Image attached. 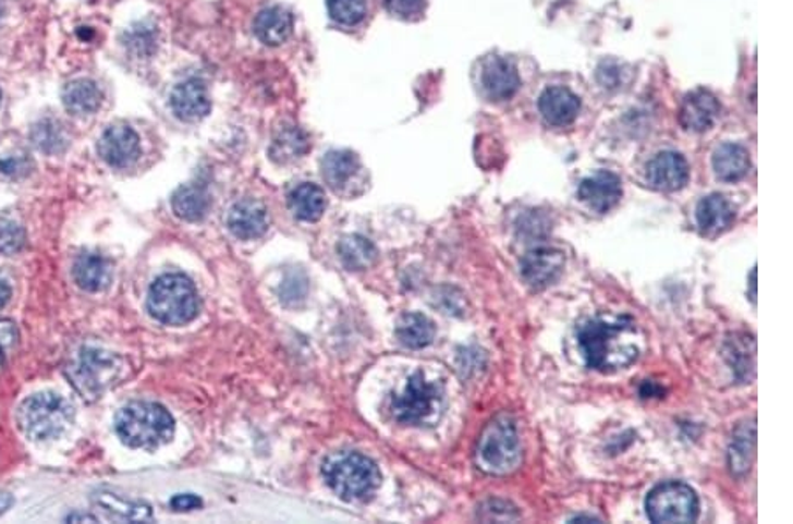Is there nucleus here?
I'll return each mask as SVG.
<instances>
[{"mask_svg": "<svg viewBox=\"0 0 793 524\" xmlns=\"http://www.w3.org/2000/svg\"><path fill=\"white\" fill-rule=\"evenodd\" d=\"M0 172L10 176L25 175L28 172V161L25 158H5L0 161Z\"/></svg>", "mask_w": 793, "mask_h": 524, "instance_id": "obj_39", "label": "nucleus"}, {"mask_svg": "<svg viewBox=\"0 0 793 524\" xmlns=\"http://www.w3.org/2000/svg\"><path fill=\"white\" fill-rule=\"evenodd\" d=\"M321 176L333 193L355 196L364 191L365 168L351 150H330L321 159Z\"/></svg>", "mask_w": 793, "mask_h": 524, "instance_id": "obj_10", "label": "nucleus"}, {"mask_svg": "<svg viewBox=\"0 0 793 524\" xmlns=\"http://www.w3.org/2000/svg\"><path fill=\"white\" fill-rule=\"evenodd\" d=\"M30 139H33L34 147L37 150L50 154V156L64 153L65 145H68V138H65L62 125L59 122L51 121V119L37 122L33 131H30Z\"/></svg>", "mask_w": 793, "mask_h": 524, "instance_id": "obj_33", "label": "nucleus"}, {"mask_svg": "<svg viewBox=\"0 0 793 524\" xmlns=\"http://www.w3.org/2000/svg\"><path fill=\"white\" fill-rule=\"evenodd\" d=\"M13 503V498L10 495H0V514Z\"/></svg>", "mask_w": 793, "mask_h": 524, "instance_id": "obj_44", "label": "nucleus"}, {"mask_svg": "<svg viewBox=\"0 0 793 524\" xmlns=\"http://www.w3.org/2000/svg\"><path fill=\"white\" fill-rule=\"evenodd\" d=\"M749 154L743 145L723 144L716 149L712 156V168L720 181L737 182L749 172Z\"/></svg>", "mask_w": 793, "mask_h": 524, "instance_id": "obj_27", "label": "nucleus"}, {"mask_svg": "<svg viewBox=\"0 0 793 524\" xmlns=\"http://www.w3.org/2000/svg\"><path fill=\"white\" fill-rule=\"evenodd\" d=\"M563 251L553 247H536L522 258V278L535 290H544L556 283L564 270Z\"/></svg>", "mask_w": 793, "mask_h": 524, "instance_id": "obj_14", "label": "nucleus"}, {"mask_svg": "<svg viewBox=\"0 0 793 524\" xmlns=\"http://www.w3.org/2000/svg\"><path fill=\"white\" fill-rule=\"evenodd\" d=\"M68 521H73V523H76V521H96V517L88 514H71Z\"/></svg>", "mask_w": 793, "mask_h": 524, "instance_id": "obj_45", "label": "nucleus"}, {"mask_svg": "<svg viewBox=\"0 0 793 524\" xmlns=\"http://www.w3.org/2000/svg\"><path fill=\"white\" fill-rule=\"evenodd\" d=\"M646 175L652 190L675 193L686 186L690 167L681 154L667 150L650 159Z\"/></svg>", "mask_w": 793, "mask_h": 524, "instance_id": "obj_15", "label": "nucleus"}, {"mask_svg": "<svg viewBox=\"0 0 793 524\" xmlns=\"http://www.w3.org/2000/svg\"><path fill=\"white\" fill-rule=\"evenodd\" d=\"M73 276L85 292H101L110 283V265L101 255L84 253L74 261Z\"/></svg>", "mask_w": 793, "mask_h": 524, "instance_id": "obj_26", "label": "nucleus"}, {"mask_svg": "<svg viewBox=\"0 0 793 524\" xmlns=\"http://www.w3.org/2000/svg\"><path fill=\"white\" fill-rule=\"evenodd\" d=\"M721 107L718 99L707 90H695L684 98L679 110V122L684 130L704 133L720 119Z\"/></svg>", "mask_w": 793, "mask_h": 524, "instance_id": "obj_18", "label": "nucleus"}, {"mask_svg": "<svg viewBox=\"0 0 793 524\" xmlns=\"http://www.w3.org/2000/svg\"><path fill=\"white\" fill-rule=\"evenodd\" d=\"M572 523H600V520H596V517H586V515H577V517H573Z\"/></svg>", "mask_w": 793, "mask_h": 524, "instance_id": "obj_46", "label": "nucleus"}, {"mask_svg": "<svg viewBox=\"0 0 793 524\" xmlns=\"http://www.w3.org/2000/svg\"><path fill=\"white\" fill-rule=\"evenodd\" d=\"M170 505L173 511L190 512L202 507V500L194 495H176L175 498H171Z\"/></svg>", "mask_w": 793, "mask_h": 524, "instance_id": "obj_40", "label": "nucleus"}, {"mask_svg": "<svg viewBox=\"0 0 793 524\" xmlns=\"http://www.w3.org/2000/svg\"><path fill=\"white\" fill-rule=\"evenodd\" d=\"M97 507L107 514L108 520L127 521V523H144L152 521V512L144 503L125 501L110 492H97L94 497Z\"/></svg>", "mask_w": 793, "mask_h": 524, "instance_id": "obj_29", "label": "nucleus"}, {"mask_svg": "<svg viewBox=\"0 0 793 524\" xmlns=\"http://www.w3.org/2000/svg\"><path fill=\"white\" fill-rule=\"evenodd\" d=\"M587 366L600 373H613L635 363L640 353V332L632 316H596L578 330Z\"/></svg>", "mask_w": 793, "mask_h": 524, "instance_id": "obj_1", "label": "nucleus"}, {"mask_svg": "<svg viewBox=\"0 0 793 524\" xmlns=\"http://www.w3.org/2000/svg\"><path fill=\"white\" fill-rule=\"evenodd\" d=\"M171 209L184 221H202L210 209V195L202 184H185L171 196Z\"/></svg>", "mask_w": 793, "mask_h": 524, "instance_id": "obj_25", "label": "nucleus"}, {"mask_svg": "<svg viewBox=\"0 0 793 524\" xmlns=\"http://www.w3.org/2000/svg\"><path fill=\"white\" fill-rule=\"evenodd\" d=\"M288 205L295 218L314 223L324 216L325 209H327V198H325V191L318 184L304 182V184H298L295 190H291L288 195Z\"/></svg>", "mask_w": 793, "mask_h": 524, "instance_id": "obj_23", "label": "nucleus"}, {"mask_svg": "<svg viewBox=\"0 0 793 524\" xmlns=\"http://www.w3.org/2000/svg\"><path fill=\"white\" fill-rule=\"evenodd\" d=\"M270 218L264 202L256 198H242L231 207L228 214V228L235 237L242 241L258 239L267 232Z\"/></svg>", "mask_w": 793, "mask_h": 524, "instance_id": "obj_17", "label": "nucleus"}, {"mask_svg": "<svg viewBox=\"0 0 793 524\" xmlns=\"http://www.w3.org/2000/svg\"><path fill=\"white\" fill-rule=\"evenodd\" d=\"M19 343V329L10 320H0V369L4 367L5 358L16 349Z\"/></svg>", "mask_w": 793, "mask_h": 524, "instance_id": "obj_38", "label": "nucleus"}, {"mask_svg": "<svg viewBox=\"0 0 793 524\" xmlns=\"http://www.w3.org/2000/svg\"><path fill=\"white\" fill-rule=\"evenodd\" d=\"M328 487L342 500H365L378 491L381 474L373 460L358 452H337L324 463Z\"/></svg>", "mask_w": 793, "mask_h": 524, "instance_id": "obj_3", "label": "nucleus"}, {"mask_svg": "<svg viewBox=\"0 0 793 524\" xmlns=\"http://www.w3.org/2000/svg\"><path fill=\"white\" fill-rule=\"evenodd\" d=\"M396 339L402 346L420 350L429 346L434 339V325L420 313H407L402 316L395 329Z\"/></svg>", "mask_w": 793, "mask_h": 524, "instance_id": "obj_28", "label": "nucleus"}, {"mask_svg": "<svg viewBox=\"0 0 793 524\" xmlns=\"http://www.w3.org/2000/svg\"><path fill=\"white\" fill-rule=\"evenodd\" d=\"M755 352L757 349H755V341L752 338L741 336V338L730 339L727 357L730 358V364L739 380H752L755 375Z\"/></svg>", "mask_w": 793, "mask_h": 524, "instance_id": "obj_32", "label": "nucleus"}, {"mask_svg": "<svg viewBox=\"0 0 793 524\" xmlns=\"http://www.w3.org/2000/svg\"><path fill=\"white\" fill-rule=\"evenodd\" d=\"M443 401V383L432 380L424 371H415L407 378L404 389L393 395L390 410L396 423L424 426L439 418Z\"/></svg>", "mask_w": 793, "mask_h": 524, "instance_id": "obj_5", "label": "nucleus"}, {"mask_svg": "<svg viewBox=\"0 0 793 524\" xmlns=\"http://www.w3.org/2000/svg\"><path fill=\"white\" fill-rule=\"evenodd\" d=\"M115 431L125 446L150 450L167 446L175 432V423L161 404L136 401L117 413Z\"/></svg>", "mask_w": 793, "mask_h": 524, "instance_id": "obj_2", "label": "nucleus"}, {"mask_svg": "<svg viewBox=\"0 0 793 524\" xmlns=\"http://www.w3.org/2000/svg\"><path fill=\"white\" fill-rule=\"evenodd\" d=\"M385 8L395 19L413 22L424 14L427 0H385Z\"/></svg>", "mask_w": 793, "mask_h": 524, "instance_id": "obj_37", "label": "nucleus"}, {"mask_svg": "<svg viewBox=\"0 0 793 524\" xmlns=\"http://www.w3.org/2000/svg\"><path fill=\"white\" fill-rule=\"evenodd\" d=\"M735 209L724 196L709 195L697 207V223L707 237H718L732 227Z\"/></svg>", "mask_w": 793, "mask_h": 524, "instance_id": "obj_21", "label": "nucleus"}, {"mask_svg": "<svg viewBox=\"0 0 793 524\" xmlns=\"http://www.w3.org/2000/svg\"><path fill=\"white\" fill-rule=\"evenodd\" d=\"M598 80H600V84L603 87H619V84H621V71H619V68H612L609 64H607V68L601 65L600 70H598Z\"/></svg>", "mask_w": 793, "mask_h": 524, "instance_id": "obj_41", "label": "nucleus"}, {"mask_svg": "<svg viewBox=\"0 0 793 524\" xmlns=\"http://www.w3.org/2000/svg\"><path fill=\"white\" fill-rule=\"evenodd\" d=\"M11 298V287L2 276H0V309L10 302Z\"/></svg>", "mask_w": 793, "mask_h": 524, "instance_id": "obj_42", "label": "nucleus"}, {"mask_svg": "<svg viewBox=\"0 0 793 524\" xmlns=\"http://www.w3.org/2000/svg\"><path fill=\"white\" fill-rule=\"evenodd\" d=\"M62 102L73 115H90L101 107V88L93 80H74L62 90Z\"/></svg>", "mask_w": 793, "mask_h": 524, "instance_id": "obj_24", "label": "nucleus"}, {"mask_svg": "<svg viewBox=\"0 0 793 524\" xmlns=\"http://www.w3.org/2000/svg\"><path fill=\"white\" fill-rule=\"evenodd\" d=\"M538 110L547 124L564 127L577 119L581 112V99L566 87L545 88L538 99Z\"/></svg>", "mask_w": 793, "mask_h": 524, "instance_id": "obj_20", "label": "nucleus"}, {"mask_svg": "<svg viewBox=\"0 0 793 524\" xmlns=\"http://www.w3.org/2000/svg\"><path fill=\"white\" fill-rule=\"evenodd\" d=\"M147 306L157 321L184 325L198 315V293L185 276H161L148 290Z\"/></svg>", "mask_w": 793, "mask_h": 524, "instance_id": "obj_6", "label": "nucleus"}, {"mask_svg": "<svg viewBox=\"0 0 793 524\" xmlns=\"http://www.w3.org/2000/svg\"><path fill=\"white\" fill-rule=\"evenodd\" d=\"M19 426L34 441L61 438L73 424L74 410L70 401L56 392L30 395L19 409Z\"/></svg>", "mask_w": 793, "mask_h": 524, "instance_id": "obj_4", "label": "nucleus"}, {"mask_svg": "<svg viewBox=\"0 0 793 524\" xmlns=\"http://www.w3.org/2000/svg\"><path fill=\"white\" fill-rule=\"evenodd\" d=\"M646 509L649 520L656 524L695 523L698 498L687 484L664 483L649 492Z\"/></svg>", "mask_w": 793, "mask_h": 524, "instance_id": "obj_9", "label": "nucleus"}, {"mask_svg": "<svg viewBox=\"0 0 793 524\" xmlns=\"http://www.w3.org/2000/svg\"><path fill=\"white\" fill-rule=\"evenodd\" d=\"M0 99H2V94H0Z\"/></svg>", "mask_w": 793, "mask_h": 524, "instance_id": "obj_48", "label": "nucleus"}, {"mask_svg": "<svg viewBox=\"0 0 793 524\" xmlns=\"http://www.w3.org/2000/svg\"><path fill=\"white\" fill-rule=\"evenodd\" d=\"M337 253H339L342 264L346 265L350 270L367 269L374 264L376 255H378L373 242L361 237V235H350V237L342 239L339 246H337Z\"/></svg>", "mask_w": 793, "mask_h": 524, "instance_id": "obj_30", "label": "nucleus"}, {"mask_svg": "<svg viewBox=\"0 0 793 524\" xmlns=\"http://www.w3.org/2000/svg\"><path fill=\"white\" fill-rule=\"evenodd\" d=\"M125 48L138 59H148L157 50V31L154 25L139 24L125 34Z\"/></svg>", "mask_w": 793, "mask_h": 524, "instance_id": "obj_35", "label": "nucleus"}, {"mask_svg": "<svg viewBox=\"0 0 793 524\" xmlns=\"http://www.w3.org/2000/svg\"><path fill=\"white\" fill-rule=\"evenodd\" d=\"M310 142L305 131L295 124H284L276 131L270 145V158L279 164H290L309 153Z\"/></svg>", "mask_w": 793, "mask_h": 524, "instance_id": "obj_22", "label": "nucleus"}, {"mask_svg": "<svg viewBox=\"0 0 793 524\" xmlns=\"http://www.w3.org/2000/svg\"><path fill=\"white\" fill-rule=\"evenodd\" d=\"M481 468L489 474L504 475L517 470L522 461L521 438L517 426L508 415L493 418L485 427L478 446Z\"/></svg>", "mask_w": 793, "mask_h": 524, "instance_id": "obj_7", "label": "nucleus"}, {"mask_svg": "<svg viewBox=\"0 0 793 524\" xmlns=\"http://www.w3.org/2000/svg\"><path fill=\"white\" fill-rule=\"evenodd\" d=\"M578 198L595 212H609L623 198L621 179L607 170L596 172L595 175L587 176L581 182Z\"/></svg>", "mask_w": 793, "mask_h": 524, "instance_id": "obj_16", "label": "nucleus"}, {"mask_svg": "<svg viewBox=\"0 0 793 524\" xmlns=\"http://www.w3.org/2000/svg\"><path fill=\"white\" fill-rule=\"evenodd\" d=\"M295 28V19L290 11L281 5H270L256 14L253 22V33L259 42L267 47H281L291 38Z\"/></svg>", "mask_w": 793, "mask_h": 524, "instance_id": "obj_19", "label": "nucleus"}, {"mask_svg": "<svg viewBox=\"0 0 793 524\" xmlns=\"http://www.w3.org/2000/svg\"><path fill=\"white\" fill-rule=\"evenodd\" d=\"M2 11H4V8H2V2H0V16H2Z\"/></svg>", "mask_w": 793, "mask_h": 524, "instance_id": "obj_47", "label": "nucleus"}, {"mask_svg": "<svg viewBox=\"0 0 793 524\" xmlns=\"http://www.w3.org/2000/svg\"><path fill=\"white\" fill-rule=\"evenodd\" d=\"M97 153L108 167L125 170L142 156V138L133 125L125 122L111 124L97 142Z\"/></svg>", "mask_w": 793, "mask_h": 524, "instance_id": "obj_11", "label": "nucleus"}, {"mask_svg": "<svg viewBox=\"0 0 793 524\" xmlns=\"http://www.w3.org/2000/svg\"><path fill=\"white\" fill-rule=\"evenodd\" d=\"M749 287H752L749 297H752L753 304H755L757 302V267L752 270V276H749Z\"/></svg>", "mask_w": 793, "mask_h": 524, "instance_id": "obj_43", "label": "nucleus"}, {"mask_svg": "<svg viewBox=\"0 0 793 524\" xmlns=\"http://www.w3.org/2000/svg\"><path fill=\"white\" fill-rule=\"evenodd\" d=\"M121 375V358L102 350L84 349L70 366V380L84 398H97Z\"/></svg>", "mask_w": 793, "mask_h": 524, "instance_id": "obj_8", "label": "nucleus"}, {"mask_svg": "<svg viewBox=\"0 0 793 524\" xmlns=\"http://www.w3.org/2000/svg\"><path fill=\"white\" fill-rule=\"evenodd\" d=\"M330 19L341 27H356L367 16V0H327Z\"/></svg>", "mask_w": 793, "mask_h": 524, "instance_id": "obj_34", "label": "nucleus"}, {"mask_svg": "<svg viewBox=\"0 0 793 524\" xmlns=\"http://www.w3.org/2000/svg\"><path fill=\"white\" fill-rule=\"evenodd\" d=\"M755 446H757V427L755 423L743 426L735 432L732 447H730V468L733 474H746L753 460H755Z\"/></svg>", "mask_w": 793, "mask_h": 524, "instance_id": "obj_31", "label": "nucleus"}, {"mask_svg": "<svg viewBox=\"0 0 793 524\" xmlns=\"http://www.w3.org/2000/svg\"><path fill=\"white\" fill-rule=\"evenodd\" d=\"M170 108L176 119H181L182 122L194 124V122L204 121L212 110V98L208 93V85L198 76L182 80L181 84L171 88Z\"/></svg>", "mask_w": 793, "mask_h": 524, "instance_id": "obj_12", "label": "nucleus"}, {"mask_svg": "<svg viewBox=\"0 0 793 524\" xmlns=\"http://www.w3.org/2000/svg\"><path fill=\"white\" fill-rule=\"evenodd\" d=\"M24 246V228L10 219H0V255H14Z\"/></svg>", "mask_w": 793, "mask_h": 524, "instance_id": "obj_36", "label": "nucleus"}, {"mask_svg": "<svg viewBox=\"0 0 793 524\" xmlns=\"http://www.w3.org/2000/svg\"><path fill=\"white\" fill-rule=\"evenodd\" d=\"M480 88L490 101L512 99L521 88L517 68L504 57L485 59L480 68Z\"/></svg>", "mask_w": 793, "mask_h": 524, "instance_id": "obj_13", "label": "nucleus"}]
</instances>
